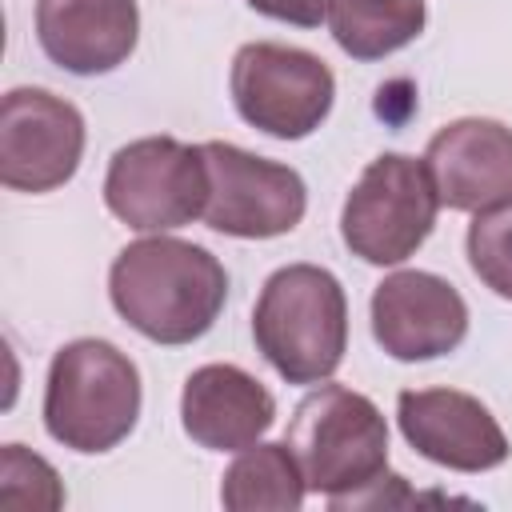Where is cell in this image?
<instances>
[{
  "mask_svg": "<svg viewBox=\"0 0 512 512\" xmlns=\"http://www.w3.org/2000/svg\"><path fill=\"white\" fill-rule=\"evenodd\" d=\"M108 296L128 328L176 348L216 324L228 300V272L208 248L156 232L120 248L108 272Z\"/></svg>",
  "mask_w": 512,
  "mask_h": 512,
  "instance_id": "cell-1",
  "label": "cell"
},
{
  "mask_svg": "<svg viewBox=\"0 0 512 512\" xmlns=\"http://www.w3.org/2000/svg\"><path fill=\"white\" fill-rule=\"evenodd\" d=\"M284 444L308 492H320L332 508L380 500V484L388 480V424L364 392L320 384L296 404Z\"/></svg>",
  "mask_w": 512,
  "mask_h": 512,
  "instance_id": "cell-2",
  "label": "cell"
},
{
  "mask_svg": "<svg viewBox=\"0 0 512 512\" xmlns=\"http://www.w3.org/2000/svg\"><path fill=\"white\" fill-rule=\"evenodd\" d=\"M260 356L288 384H324L348 348V296L320 264L276 268L252 308Z\"/></svg>",
  "mask_w": 512,
  "mask_h": 512,
  "instance_id": "cell-3",
  "label": "cell"
},
{
  "mask_svg": "<svg viewBox=\"0 0 512 512\" xmlns=\"http://www.w3.org/2000/svg\"><path fill=\"white\" fill-rule=\"evenodd\" d=\"M140 372L112 340L80 336L48 364L44 428L72 452H108L136 428Z\"/></svg>",
  "mask_w": 512,
  "mask_h": 512,
  "instance_id": "cell-4",
  "label": "cell"
},
{
  "mask_svg": "<svg viewBox=\"0 0 512 512\" xmlns=\"http://www.w3.org/2000/svg\"><path fill=\"white\" fill-rule=\"evenodd\" d=\"M436 212L440 196L432 188L424 160L384 152L352 184L340 212V236L348 252L364 264L392 268L404 264L432 236Z\"/></svg>",
  "mask_w": 512,
  "mask_h": 512,
  "instance_id": "cell-5",
  "label": "cell"
},
{
  "mask_svg": "<svg viewBox=\"0 0 512 512\" xmlns=\"http://www.w3.org/2000/svg\"><path fill=\"white\" fill-rule=\"evenodd\" d=\"M208 168L204 148L176 136H144L108 160L104 204L136 232H172L204 216Z\"/></svg>",
  "mask_w": 512,
  "mask_h": 512,
  "instance_id": "cell-6",
  "label": "cell"
},
{
  "mask_svg": "<svg viewBox=\"0 0 512 512\" xmlns=\"http://www.w3.org/2000/svg\"><path fill=\"white\" fill-rule=\"evenodd\" d=\"M228 88L240 120L276 140L312 136L336 100V76L316 52L272 40L244 44L232 56Z\"/></svg>",
  "mask_w": 512,
  "mask_h": 512,
  "instance_id": "cell-7",
  "label": "cell"
},
{
  "mask_svg": "<svg viewBox=\"0 0 512 512\" xmlns=\"http://www.w3.org/2000/svg\"><path fill=\"white\" fill-rule=\"evenodd\" d=\"M200 148L208 168V200L200 220L212 232L236 240H272L304 220L308 188L296 168L244 152L228 140H208Z\"/></svg>",
  "mask_w": 512,
  "mask_h": 512,
  "instance_id": "cell-8",
  "label": "cell"
},
{
  "mask_svg": "<svg viewBox=\"0 0 512 512\" xmlns=\"http://www.w3.org/2000/svg\"><path fill=\"white\" fill-rule=\"evenodd\" d=\"M84 156V116L48 88H12L0 104V180L12 192L64 188Z\"/></svg>",
  "mask_w": 512,
  "mask_h": 512,
  "instance_id": "cell-9",
  "label": "cell"
},
{
  "mask_svg": "<svg viewBox=\"0 0 512 512\" xmlns=\"http://www.w3.org/2000/svg\"><path fill=\"white\" fill-rule=\"evenodd\" d=\"M372 336L392 360H436L464 344L468 304L444 276L404 268L372 292Z\"/></svg>",
  "mask_w": 512,
  "mask_h": 512,
  "instance_id": "cell-10",
  "label": "cell"
},
{
  "mask_svg": "<svg viewBox=\"0 0 512 512\" xmlns=\"http://www.w3.org/2000/svg\"><path fill=\"white\" fill-rule=\"evenodd\" d=\"M404 440L432 464L452 472H488L508 460V436L496 416L456 388H408L396 396Z\"/></svg>",
  "mask_w": 512,
  "mask_h": 512,
  "instance_id": "cell-11",
  "label": "cell"
},
{
  "mask_svg": "<svg viewBox=\"0 0 512 512\" xmlns=\"http://www.w3.org/2000/svg\"><path fill=\"white\" fill-rule=\"evenodd\" d=\"M424 168L440 196V208L484 212L512 200V128L488 116H464L444 124L428 148Z\"/></svg>",
  "mask_w": 512,
  "mask_h": 512,
  "instance_id": "cell-12",
  "label": "cell"
},
{
  "mask_svg": "<svg viewBox=\"0 0 512 512\" xmlns=\"http://www.w3.org/2000/svg\"><path fill=\"white\" fill-rule=\"evenodd\" d=\"M140 36L136 0H36V40L72 76L120 68Z\"/></svg>",
  "mask_w": 512,
  "mask_h": 512,
  "instance_id": "cell-13",
  "label": "cell"
},
{
  "mask_svg": "<svg viewBox=\"0 0 512 512\" xmlns=\"http://www.w3.org/2000/svg\"><path fill=\"white\" fill-rule=\"evenodd\" d=\"M276 420L272 392L236 364H204L184 380L180 424L208 452H244Z\"/></svg>",
  "mask_w": 512,
  "mask_h": 512,
  "instance_id": "cell-14",
  "label": "cell"
},
{
  "mask_svg": "<svg viewBox=\"0 0 512 512\" xmlns=\"http://www.w3.org/2000/svg\"><path fill=\"white\" fill-rule=\"evenodd\" d=\"M304 492V472L284 440H256L220 476V504L228 512H296L304 504Z\"/></svg>",
  "mask_w": 512,
  "mask_h": 512,
  "instance_id": "cell-15",
  "label": "cell"
},
{
  "mask_svg": "<svg viewBox=\"0 0 512 512\" xmlns=\"http://www.w3.org/2000/svg\"><path fill=\"white\" fill-rule=\"evenodd\" d=\"M424 0H328V28L352 60H384L424 32Z\"/></svg>",
  "mask_w": 512,
  "mask_h": 512,
  "instance_id": "cell-16",
  "label": "cell"
},
{
  "mask_svg": "<svg viewBox=\"0 0 512 512\" xmlns=\"http://www.w3.org/2000/svg\"><path fill=\"white\" fill-rule=\"evenodd\" d=\"M464 248L480 284L512 300V200L476 212V220L468 224Z\"/></svg>",
  "mask_w": 512,
  "mask_h": 512,
  "instance_id": "cell-17",
  "label": "cell"
},
{
  "mask_svg": "<svg viewBox=\"0 0 512 512\" xmlns=\"http://www.w3.org/2000/svg\"><path fill=\"white\" fill-rule=\"evenodd\" d=\"M0 500L4 504H20V508H60L64 504V488L56 468L28 452L24 444H4L0 452Z\"/></svg>",
  "mask_w": 512,
  "mask_h": 512,
  "instance_id": "cell-18",
  "label": "cell"
},
{
  "mask_svg": "<svg viewBox=\"0 0 512 512\" xmlns=\"http://www.w3.org/2000/svg\"><path fill=\"white\" fill-rule=\"evenodd\" d=\"M248 8L296 28H320V20H328V0H248Z\"/></svg>",
  "mask_w": 512,
  "mask_h": 512,
  "instance_id": "cell-19",
  "label": "cell"
}]
</instances>
